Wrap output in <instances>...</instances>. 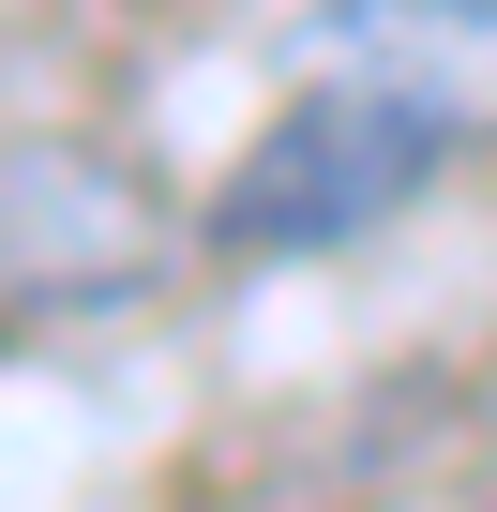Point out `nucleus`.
I'll return each instance as SVG.
<instances>
[{
  "instance_id": "1",
  "label": "nucleus",
  "mask_w": 497,
  "mask_h": 512,
  "mask_svg": "<svg viewBox=\"0 0 497 512\" xmlns=\"http://www.w3.org/2000/svg\"><path fill=\"white\" fill-rule=\"evenodd\" d=\"M452 151H467V136H452L437 106H407V91H377V76H317L257 151H241V181L211 196V241H226V256L362 241V226H392Z\"/></svg>"
},
{
  "instance_id": "2",
  "label": "nucleus",
  "mask_w": 497,
  "mask_h": 512,
  "mask_svg": "<svg viewBox=\"0 0 497 512\" xmlns=\"http://www.w3.org/2000/svg\"><path fill=\"white\" fill-rule=\"evenodd\" d=\"M317 76H377V91L437 106L452 136H497V0H332Z\"/></svg>"
}]
</instances>
